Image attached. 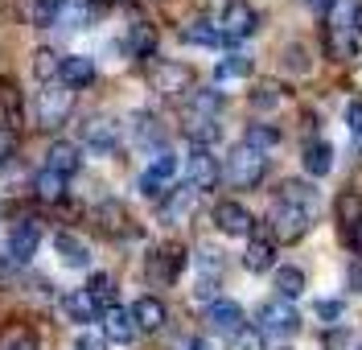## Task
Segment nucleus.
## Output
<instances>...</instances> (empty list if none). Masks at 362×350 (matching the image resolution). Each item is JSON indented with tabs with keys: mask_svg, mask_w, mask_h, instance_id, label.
Wrapping results in <instances>:
<instances>
[{
	"mask_svg": "<svg viewBox=\"0 0 362 350\" xmlns=\"http://www.w3.org/2000/svg\"><path fill=\"white\" fill-rule=\"evenodd\" d=\"M264 173H268V153L251 148V144H243V140L230 148V157H226V165H223V177L235 189H255L259 182H264Z\"/></svg>",
	"mask_w": 362,
	"mask_h": 350,
	"instance_id": "f257e3e1",
	"label": "nucleus"
},
{
	"mask_svg": "<svg viewBox=\"0 0 362 350\" xmlns=\"http://www.w3.org/2000/svg\"><path fill=\"white\" fill-rule=\"evenodd\" d=\"M259 334L264 338H293L296 329H300V313H296V305L293 301H284V297H272V301L259 305Z\"/></svg>",
	"mask_w": 362,
	"mask_h": 350,
	"instance_id": "f03ea898",
	"label": "nucleus"
},
{
	"mask_svg": "<svg viewBox=\"0 0 362 350\" xmlns=\"http://www.w3.org/2000/svg\"><path fill=\"white\" fill-rule=\"evenodd\" d=\"M309 218H313V210L293 206V202H276V206H272V214H268L272 239H276V243H296V239H305V231H309Z\"/></svg>",
	"mask_w": 362,
	"mask_h": 350,
	"instance_id": "7ed1b4c3",
	"label": "nucleus"
},
{
	"mask_svg": "<svg viewBox=\"0 0 362 350\" xmlns=\"http://www.w3.org/2000/svg\"><path fill=\"white\" fill-rule=\"evenodd\" d=\"M74 112V91L62 83H45V91H37V124L42 128H58L66 124Z\"/></svg>",
	"mask_w": 362,
	"mask_h": 350,
	"instance_id": "20e7f679",
	"label": "nucleus"
},
{
	"mask_svg": "<svg viewBox=\"0 0 362 350\" xmlns=\"http://www.w3.org/2000/svg\"><path fill=\"white\" fill-rule=\"evenodd\" d=\"M325 46L334 58H354V49H358V29H354V13L341 4L334 8V17H329V29H325Z\"/></svg>",
	"mask_w": 362,
	"mask_h": 350,
	"instance_id": "39448f33",
	"label": "nucleus"
},
{
	"mask_svg": "<svg viewBox=\"0 0 362 350\" xmlns=\"http://www.w3.org/2000/svg\"><path fill=\"white\" fill-rule=\"evenodd\" d=\"M218 29H223V42H243V37H251L259 29V13L251 8L247 0H226Z\"/></svg>",
	"mask_w": 362,
	"mask_h": 350,
	"instance_id": "423d86ee",
	"label": "nucleus"
},
{
	"mask_svg": "<svg viewBox=\"0 0 362 350\" xmlns=\"http://www.w3.org/2000/svg\"><path fill=\"white\" fill-rule=\"evenodd\" d=\"M173 177H177V157H173L169 148H160L157 157L148 161V169L140 173V194H144V198H165Z\"/></svg>",
	"mask_w": 362,
	"mask_h": 350,
	"instance_id": "0eeeda50",
	"label": "nucleus"
},
{
	"mask_svg": "<svg viewBox=\"0 0 362 350\" xmlns=\"http://www.w3.org/2000/svg\"><path fill=\"white\" fill-rule=\"evenodd\" d=\"M181 268H185V247H181V243H165V247H157V252L148 256V264H144V272H148V280H153L157 288L173 284V280L181 276Z\"/></svg>",
	"mask_w": 362,
	"mask_h": 350,
	"instance_id": "6e6552de",
	"label": "nucleus"
},
{
	"mask_svg": "<svg viewBox=\"0 0 362 350\" xmlns=\"http://www.w3.org/2000/svg\"><path fill=\"white\" fill-rule=\"evenodd\" d=\"M148 83H153L160 95H173V99H177V95L194 91V70L185 66V62H153Z\"/></svg>",
	"mask_w": 362,
	"mask_h": 350,
	"instance_id": "1a4fd4ad",
	"label": "nucleus"
},
{
	"mask_svg": "<svg viewBox=\"0 0 362 350\" xmlns=\"http://www.w3.org/2000/svg\"><path fill=\"white\" fill-rule=\"evenodd\" d=\"M83 144L95 157H112L115 148H119V124L112 116H90L83 124Z\"/></svg>",
	"mask_w": 362,
	"mask_h": 350,
	"instance_id": "9d476101",
	"label": "nucleus"
},
{
	"mask_svg": "<svg viewBox=\"0 0 362 350\" xmlns=\"http://www.w3.org/2000/svg\"><path fill=\"white\" fill-rule=\"evenodd\" d=\"M185 182L198 189V194H206V189H214L223 182V165L210 157V148H194V153H189V161H185Z\"/></svg>",
	"mask_w": 362,
	"mask_h": 350,
	"instance_id": "9b49d317",
	"label": "nucleus"
},
{
	"mask_svg": "<svg viewBox=\"0 0 362 350\" xmlns=\"http://www.w3.org/2000/svg\"><path fill=\"white\" fill-rule=\"evenodd\" d=\"M214 227L223 235H235V239H251L255 235V218L243 202H218L214 206Z\"/></svg>",
	"mask_w": 362,
	"mask_h": 350,
	"instance_id": "f8f14e48",
	"label": "nucleus"
},
{
	"mask_svg": "<svg viewBox=\"0 0 362 350\" xmlns=\"http://www.w3.org/2000/svg\"><path fill=\"white\" fill-rule=\"evenodd\" d=\"M103 338L107 342H115V346H128V342H136V317H132V309H124V305H112V309H103Z\"/></svg>",
	"mask_w": 362,
	"mask_h": 350,
	"instance_id": "ddd939ff",
	"label": "nucleus"
},
{
	"mask_svg": "<svg viewBox=\"0 0 362 350\" xmlns=\"http://www.w3.org/2000/svg\"><path fill=\"white\" fill-rule=\"evenodd\" d=\"M37 243H42V227H37L33 218L17 223L13 235H8V259H13V264H29V259L37 256Z\"/></svg>",
	"mask_w": 362,
	"mask_h": 350,
	"instance_id": "4468645a",
	"label": "nucleus"
},
{
	"mask_svg": "<svg viewBox=\"0 0 362 350\" xmlns=\"http://www.w3.org/2000/svg\"><path fill=\"white\" fill-rule=\"evenodd\" d=\"M206 326L214 329V334L235 338V334L243 329V309H239L235 301H226V297H218V301L206 305Z\"/></svg>",
	"mask_w": 362,
	"mask_h": 350,
	"instance_id": "2eb2a0df",
	"label": "nucleus"
},
{
	"mask_svg": "<svg viewBox=\"0 0 362 350\" xmlns=\"http://www.w3.org/2000/svg\"><path fill=\"white\" fill-rule=\"evenodd\" d=\"M194 206H198V189L185 182V186L169 189V194L160 198V218H165V223H185V218L194 214Z\"/></svg>",
	"mask_w": 362,
	"mask_h": 350,
	"instance_id": "dca6fc26",
	"label": "nucleus"
},
{
	"mask_svg": "<svg viewBox=\"0 0 362 350\" xmlns=\"http://www.w3.org/2000/svg\"><path fill=\"white\" fill-rule=\"evenodd\" d=\"M58 83H62V87H70V91H83V87H90V83H95V62H90L87 54H70V58H62Z\"/></svg>",
	"mask_w": 362,
	"mask_h": 350,
	"instance_id": "f3484780",
	"label": "nucleus"
},
{
	"mask_svg": "<svg viewBox=\"0 0 362 350\" xmlns=\"http://www.w3.org/2000/svg\"><path fill=\"white\" fill-rule=\"evenodd\" d=\"M62 313H66L70 322H78V326H90V322H99L103 317V309L95 305L87 288H70L66 297H62Z\"/></svg>",
	"mask_w": 362,
	"mask_h": 350,
	"instance_id": "a211bd4d",
	"label": "nucleus"
},
{
	"mask_svg": "<svg viewBox=\"0 0 362 350\" xmlns=\"http://www.w3.org/2000/svg\"><path fill=\"white\" fill-rule=\"evenodd\" d=\"M78 144H70V140H58V144H49V153H45V169L49 173H58V177H74L78 173Z\"/></svg>",
	"mask_w": 362,
	"mask_h": 350,
	"instance_id": "6ab92c4d",
	"label": "nucleus"
},
{
	"mask_svg": "<svg viewBox=\"0 0 362 350\" xmlns=\"http://www.w3.org/2000/svg\"><path fill=\"white\" fill-rule=\"evenodd\" d=\"M243 268H247V272H268V268H276V239L251 235L247 252H243Z\"/></svg>",
	"mask_w": 362,
	"mask_h": 350,
	"instance_id": "aec40b11",
	"label": "nucleus"
},
{
	"mask_svg": "<svg viewBox=\"0 0 362 350\" xmlns=\"http://www.w3.org/2000/svg\"><path fill=\"white\" fill-rule=\"evenodd\" d=\"M132 317H136V329H144V334H157L165 322H169V309L160 297H140L132 305Z\"/></svg>",
	"mask_w": 362,
	"mask_h": 350,
	"instance_id": "412c9836",
	"label": "nucleus"
},
{
	"mask_svg": "<svg viewBox=\"0 0 362 350\" xmlns=\"http://www.w3.org/2000/svg\"><path fill=\"white\" fill-rule=\"evenodd\" d=\"M54 252H58V259H62L66 268H90V247L78 239V235L58 231L54 235Z\"/></svg>",
	"mask_w": 362,
	"mask_h": 350,
	"instance_id": "4be33fe9",
	"label": "nucleus"
},
{
	"mask_svg": "<svg viewBox=\"0 0 362 350\" xmlns=\"http://www.w3.org/2000/svg\"><path fill=\"white\" fill-rule=\"evenodd\" d=\"M300 165H305L309 177H325V173L334 169V144H325V140H309V144L300 148Z\"/></svg>",
	"mask_w": 362,
	"mask_h": 350,
	"instance_id": "5701e85b",
	"label": "nucleus"
},
{
	"mask_svg": "<svg viewBox=\"0 0 362 350\" xmlns=\"http://www.w3.org/2000/svg\"><path fill=\"white\" fill-rule=\"evenodd\" d=\"M272 288H276V297L296 301V297L305 293V272H300L296 264H280V268L272 272Z\"/></svg>",
	"mask_w": 362,
	"mask_h": 350,
	"instance_id": "b1692460",
	"label": "nucleus"
},
{
	"mask_svg": "<svg viewBox=\"0 0 362 350\" xmlns=\"http://www.w3.org/2000/svg\"><path fill=\"white\" fill-rule=\"evenodd\" d=\"M181 42H189V46H223V29L210 17H198V21H189L181 29Z\"/></svg>",
	"mask_w": 362,
	"mask_h": 350,
	"instance_id": "393cba45",
	"label": "nucleus"
},
{
	"mask_svg": "<svg viewBox=\"0 0 362 350\" xmlns=\"http://www.w3.org/2000/svg\"><path fill=\"white\" fill-rule=\"evenodd\" d=\"M128 54L132 58H153L157 54V29L144 21H136L132 29H128Z\"/></svg>",
	"mask_w": 362,
	"mask_h": 350,
	"instance_id": "a878e982",
	"label": "nucleus"
},
{
	"mask_svg": "<svg viewBox=\"0 0 362 350\" xmlns=\"http://www.w3.org/2000/svg\"><path fill=\"white\" fill-rule=\"evenodd\" d=\"M185 136L194 140V148H210L214 140L223 136L218 119H202V116H185Z\"/></svg>",
	"mask_w": 362,
	"mask_h": 350,
	"instance_id": "bb28decb",
	"label": "nucleus"
},
{
	"mask_svg": "<svg viewBox=\"0 0 362 350\" xmlns=\"http://www.w3.org/2000/svg\"><path fill=\"white\" fill-rule=\"evenodd\" d=\"M334 214H338L341 231H354V227H362V194L346 189L338 202H334Z\"/></svg>",
	"mask_w": 362,
	"mask_h": 350,
	"instance_id": "cd10ccee",
	"label": "nucleus"
},
{
	"mask_svg": "<svg viewBox=\"0 0 362 350\" xmlns=\"http://www.w3.org/2000/svg\"><path fill=\"white\" fill-rule=\"evenodd\" d=\"M223 112V95L218 91H189V107H185V116H202V119H218Z\"/></svg>",
	"mask_w": 362,
	"mask_h": 350,
	"instance_id": "c85d7f7f",
	"label": "nucleus"
},
{
	"mask_svg": "<svg viewBox=\"0 0 362 350\" xmlns=\"http://www.w3.org/2000/svg\"><path fill=\"white\" fill-rule=\"evenodd\" d=\"M95 223H99V231H107V235H124L128 231V210L119 202H103V206H95Z\"/></svg>",
	"mask_w": 362,
	"mask_h": 350,
	"instance_id": "c756f323",
	"label": "nucleus"
},
{
	"mask_svg": "<svg viewBox=\"0 0 362 350\" xmlns=\"http://www.w3.org/2000/svg\"><path fill=\"white\" fill-rule=\"evenodd\" d=\"M276 202H293V206L313 210V202H317V186H309V182H296V177H288V182L280 186V194H276Z\"/></svg>",
	"mask_w": 362,
	"mask_h": 350,
	"instance_id": "7c9ffc66",
	"label": "nucleus"
},
{
	"mask_svg": "<svg viewBox=\"0 0 362 350\" xmlns=\"http://www.w3.org/2000/svg\"><path fill=\"white\" fill-rule=\"evenodd\" d=\"M132 136L144 144V148H157L160 140H165V132H160V124H157V116H148V112H136L132 116ZM160 153V148H157Z\"/></svg>",
	"mask_w": 362,
	"mask_h": 350,
	"instance_id": "2f4dec72",
	"label": "nucleus"
},
{
	"mask_svg": "<svg viewBox=\"0 0 362 350\" xmlns=\"http://www.w3.org/2000/svg\"><path fill=\"white\" fill-rule=\"evenodd\" d=\"M62 13H66V0H33V8H29V17L37 29H49V25L62 21Z\"/></svg>",
	"mask_w": 362,
	"mask_h": 350,
	"instance_id": "473e14b6",
	"label": "nucleus"
},
{
	"mask_svg": "<svg viewBox=\"0 0 362 350\" xmlns=\"http://www.w3.org/2000/svg\"><path fill=\"white\" fill-rule=\"evenodd\" d=\"M87 293L95 297L99 309H112V305H115V276H107V272H90Z\"/></svg>",
	"mask_w": 362,
	"mask_h": 350,
	"instance_id": "72a5a7b5",
	"label": "nucleus"
},
{
	"mask_svg": "<svg viewBox=\"0 0 362 350\" xmlns=\"http://www.w3.org/2000/svg\"><path fill=\"white\" fill-rule=\"evenodd\" d=\"M251 74V58L247 54H226L223 62L214 66V78L218 83H230V78H247Z\"/></svg>",
	"mask_w": 362,
	"mask_h": 350,
	"instance_id": "f704fd0d",
	"label": "nucleus"
},
{
	"mask_svg": "<svg viewBox=\"0 0 362 350\" xmlns=\"http://www.w3.org/2000/svg\"><path fill=\"white\" fill-rule=\"evenodd\" d=\"M33 189H37V198H42V202H62V194H66V177H58V173L42 169V173H37V182H33Z\"/></svg>",
	"mask_w": 362,
	"mask_h": 350,
	"instance_id": "c9c22d12",
	"label": "nucleus"
},
{
	"mask_svg": "<svg viewBox=\"0 0 362 350\" xmlns=\"http://www.w3.org/2000/svg\"><path fill=\"white\" fill-rule=\"evenodd\" d=\"M0 350H37V334L25 326H8L0 334Z\"/></svg>",
	"mask_w": 362,
	"mask_h": 350,
	"instance_id": "e433bc0d",
	"label": "nucleus"
},
{
	"mask_svg": "<svg viewBox=\"0 0 362 350\" xmlns=\"http://www.w3.org/2000/svg\"><path fill=\"white\" fill-rule=\"evenodd\" d=\"M280 103H284V91H280L276 83H259V87L251 91V107H255V112H276Z\"/></svg>",
	"mask_w": 362,
	"mask_h": 350,
	"instance_id": "4c0bfd02",
	"label": "nucleus"
},
{
	"mask_svg": "<svg viewBox=\"0 0 362 350\" xmlns=\"http://www.w3.org/2000/svg\"><path fill=\"white\" fill-rule=\"evenodd\" d=\"M243 144L259 148V153H268L272 144H280V132H276L272 124H251L247 132H243Z\"/></svg>",
	"mask_w": 362,
	"mask_h": 350,
	"instance_id": "58836bf2",
	"label": "nucleus"
},
{
	"mask_svg": "<svg viewBox=\"0 0 362 350\" xmlns=\"http://www.w3.org/2000/svg\"><path fill=\"white\" fill-rule=\"evenodd\" d=\"M58 70H62V58H58L54 49H37V54H33V74H37L42 83H54Z\"/></svg>",
	"mask_w": 362,
	"mask_h": 350,
	"instance_id": "ea45409f",
	"label": "nucleus"
},
{
	"mask_svg": "<svg viewBox=\"0 0 362 350\" xmlns=\"http://www.w3.org/2000/svg\"><path fill=\"white\" fill-rule=\"evenodd\" d=\"M230 350H268V342H264V334L255 326H243L235 338H230Z\"/></svg>",
	"mask_w": 362,
	"mask_h": 350,
	"instance_id": "a19ab883",
	"label": "nucleus"
},
{
	"mask_svg": "<svg viewBox=\"0 0 362 350\" xmlns=\"http://www.w3.org/2000/svg\"><path fill=\"white\" fill-rule=\"evenodd\" d=\"M284 66L305 74V70H309V54H305V46H288V49H284Z\"/></svg>",
	"mask_w": 362,
	"mask_h": 350,
	"instance_id": "79ce46f5",
	"label": "nucleus"
},
{
	"mask_svg": "<svg viewBox=\"0 0 362 350\" xmlns=\"http://www.w3.org/2000/svg\"><path fill=\"white\" fill-rule=\"evenodd\" d=\"M346 124H350V136L362 144V99H354V103L346 107Z\"/></svg>",
	"mask_w": 362,
	"mask_h": 350,
	"instance_id": "37998d69",
	"label": "nucleus"
},
{
	"mask_svg": "<svg viewBox=\"0 0 362 350\" xmlns=\"http://www.w3.org/2000/svg\"><path fill=\"white\" fill-rule=\"evenodd\" d=\"M341 309H346L341 301H317V317H321L325 326H334V322L341 317Z\"/></svg>",
	"mask_w": 362,
	"mask_h": 350,
	"instance_id": "c03bdc74",
	"label": "nucleus"
},
{
	"mask_svg": "<svg viewBox=\"0 0 362 350\" xmlns=\"http://www.w3.org/2000/svg\"><path fill=\"white\" fill-rule=\"evenodd\" d=\"M70 350H103V338L99 334H90V329H83L78 338H74V346Z\"/></svg>",
	"mask_w": 362,
	"mask_h": 350,
	"instance_id": "a18cd8bd",
	"label": "nucleus"
},
{
	"mask_svg": "<svg viewBox=\"0 0 362 350\" xmlns=\"http://www.w3.org/2000/svg\"><path fill=\"white\" fill-rule=\"evenodd\" d=\"M8 157H13V132H8V128H0V165L8 161Z\"/></svg>",
	"mask_w": 362,
	"mask_h": 350,
	"instance_id": "49530a36",
	"label": "nucleus"
},
{
	"mask_svg": "<svg viewBox=\"0 0 362 350\" xmlns=\"http://www.w3.org/2000/svg\"><path fill=\"white\" fill-rule=\"evenodd\" d=\"M350 288H354V293H362V259H354V264H350Z\"/></svg>",
	"mask_w": 362,
	"mask_h": 350,
	"instance_id": "de8ad7c7",
	"label": "nucleus"
},
{
	"mask_svg": "<svg viewBox=\"0 0 362 350\" xmlns=\"http://www.w3.org/2000/svg\"><path fill=\"white\" fill-rule=\"evenodd\" d=\"M177 350H210V342H206V338H181Z\"/></svg>",
	"mask_w": 362,
	"mask_h": 350,
	"instance_id": "09e8293b",
	"label": "nucleus"
}]
</instances>
